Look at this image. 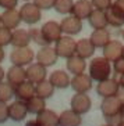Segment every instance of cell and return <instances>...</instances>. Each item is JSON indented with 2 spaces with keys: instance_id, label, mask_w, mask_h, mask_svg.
I'll use <instances>...</instances> for the list:
<instances>
[{
  "instance_id": "25",
  "label": "cell",
  "mask_w": 124,
  "mask_h": 126,
  "mask_svg": "<svg viewBox=\"0 0 124 126\" xmlns=\"http://www.w3.org/2000/svg\"><path fill=\"white\" fill-rule=\"evenodd\" d=\"M81 115L73 110H66L59 115V126H79Z\"/></svg>"
},
{
  "instance_id": "39",
  "label": "cell",
  "mask_w": 124,
  "mask_h": 126,
  "mask_svg": "<svg viewBox=\"0 0 124 126\" xmlns=\"http://www.w3.org/2000/svg\"><path fill=\"white\" fill-rule=\"evenodd\" d=\"M4 57H6V54H4V48L0 46V64L3 63V60H4Z\"/></svg>"
},
{
  "instance_id": "49",
  "label": "cell",
  "mask_w": 124,
  "mask_h": 126,
  "mask_svg": "<svg viewBox=\"0 0 124 126\" xmlns=\"http://www.w3.org/2000/svg\"><path fill=\"white\" fill-rule=\"evenodd\" d=\"M123 107H124V103H123ZM123 114H124V112H123Z\"/></svg>"
},
{
  "instance_id": "29",
  "label": "cell",
  "mask_w": 124,
  "mask_h": 126,
  "mask_svg": "<svg viewBox=\"0 0 124 126\" xmlns=\"http://www.w3.org/2000/svg\"><path fill=\"white\" fill-rule=\"evenodd\" d=\"M53 93H54V87H53V85L49 80H46V79L35 86V96L41 97V98H45V100L46 98H50V97L53 96Z\"/></svg>"
},
{
  "instance_id": "35",
  "label": "cell",
  "mask_w": 124,
  "mask_h": 126,
  "mask_svg": "<svg viewBox=\"0 0 124 126\" xmlns=\"http://www.w3.org/2000/svg\"><path fill=\"white\" fill-rule=\"evenodd\" d=\"M8 119V105L6 101H0V123H4Z\"/></svg>"
},
{
  "instance_id": "36",
  "label": "cell",
  "mask_w": 124,
  "mask_h": 126,
  "mask_svg": "<svg viewBox=\"0 0 124 126\" xmlns=\"http://www.w3.org/2000/svg\"><path fill=\"white\" fill-rule=\"evenodd\" d=\"M32 1L41 10H50V8H53V4H54V0H32Z\"/></svg>"
},
{
  "instance_id": "11",
  "label": "cell",
  "mask_w": 124,
  "mask_h": 126,
  "mask_svg": "<svg viewBox=\"0 0 124 126\" xmlns=\"http://www.w3.org/2000/svg\"><path fill=\"white\" fill-rule=\"evenodd\" d=\"M42 32L45 35L46 40L49 42V45L52 43H56L61 36H63V32H61V26L60 22H56V21H48L42 25Z\"/></svg>"
},
{
  "instance_id": "40",
  "label": "cell",
  "mask_w": 124,
  "mask_h": 126,
  "mask_svg": "<svg viewBox=\"0 0 124 126\" xmlns=\"http://www.w3.org/2000/svg\"><path fill=\"white\" fill-rule=\"evenodd\" d=\"M25 126H39V125H38L36 119H35V121H28V122L25 123Z\"/></svg>"
},
{
  "instance_id": "38",
  "label": "cell",
  "mask_w": 124,
  "mask_h": 126,
  "mask_svg": "<svg viewBox=\"0 0 124 126\" xmlns=\"http://www.w3.org/2000/svg\"><path fill=\"white\" fill-rule=\"evenodd\" d=\"M18 4V0H0V7L7 10V8H15Z\"/></svg>"
},
{
  "instance_id": "30",
  "label": "cell",
  "mask_w": 124,
  "mask_h": 126,
  "mask_svg": "<svg viewBox=\"0 0 124 126\" xmlns=\"http://www.w3.org/2000/svg\"><path fill=\"white\" fill-rule=\"evenodd\" d=\"M73 6H74V0H54L53 8L61 15H68L73 11Z\"/></svg>"
},
{
  "instance_id": "34",
  "label": "cell",
  "mask_w": 124,
  "mask_h": 126,
  "mask_svg": "<svg viewBox=\"0 0 124 126\" xmlns=\"http://www.w3.org/2000/svg\"><path fill=\"white\" fill-rule=\"evenodd\" d=\"M91 3H92V6H94V8H96V10H103V11H106L107 8L112 6L113 0H91Z\"/></svg>"
},
{
  "instance_id": "1",
  "label": "cell",
  "mask_w": 124,
  "mask_h": 126,
  "mask_svg": "<svg viewBox=\"0 0 124 126\" xmlns=\"http://www.w3.org/2000/svg\"><path fill=\"white\" fill-rule=\"evenodd\" d=\"M100 110H102V114L105 116V119L110 121V125L114 122H120V116L121 114L124 112V107H123V101L119 98L117 96H113V97H105L103 101L100 104Z\"/></svg>"
},
{
  "instance_id": "27",
  "label": "cell",
  "mask_w": 124,
  "mask_h": 126,
  "mask_svg": "<svg viewBox=\"0 0 124 126\" xmlns=\"http://www.w3.org/2000/svg\"><path fill=\"white\" fill-rule=\"evenodd\" d=\"M88 22L94 29H100L107 26V19H106V11L103 10H96L94 8L91 15L88 17Z\"/></svg>"
},
{
  "instance_id": "47",
  "label": "cell",
  "mask_w": 124,
  "mask_h": 126,
  "mask_svg": "<svg viewBox=\"0 0 124 126\" xmlns=\"http://www.w3.org/2000/svg\"><path fill=\"white\" fill-rule=\"evenodd\" d=\"M103 126H113V125H110V123H109V125H103Z\"/></svg>"
},
{
  "instance_id": "16",
  "label": "cell",
  "mask_w": 124,
  "mask_h": 126,
  "mask_svg": "<svg viewBox=\"0 0 124 126\" xmlns=\"http://www.w3.org/2000/svg\"><path fill=\"white\" fill-rule=\"evenodd\" d=\"M102 50H103V57L107 58L110 63H114L123 56V45L119 40H110Z\"/></svg>"
},
{
  "instance_id": "21",
  "label": "cell",
  "mask_w": 124,
  "mask_h": 126,
  "mask_svg": "<svg viewBox=\"0 0 124 126\" xmlns=\"http://www.w3.org/2000/svg\"><path fill=\"white\" fill-rule=\"evenodd\" d=\"M66 67H67V71L70 74L78 75V74H84L85 72V69H87V63H85V58L74 54V56L67 58Z\"/></svg>"
},
{
  "instance_id": "22",
  "label": "cell",
  "mask_w": 124,
  "mask_h": 126,
  "mask_svg": "<svg viewBox=\"0 0 124 126\" xmlns=\"http://www.w3.org/2000/svg\"><path fill=\"white\" fill-rule=\"evenodd\" d=\"M89 40L96 48H103L112 39H110L109 31L106 28H100V29H94V32L89 36Z\"/></svg>"
},
{
  "instance_id": "10",
  "label": "cell",
  "mask_w": 124,
  "mask_h": 126,
  "mask_svg": "<svg viewBox=\"0 0 124 126\" xmlns=\"http://www.w3.org/2000/svg\"><path fill=\"white\" fill-rule=\"evenodd\" d=\"M119 90H120V85L119 82L114 80V79H105V80L98 82L96 85V93H98L100 97H113L119 94Z\"/></svg>"
},
{
  "instance_id": "9",
  "label": "cell",
  "mask_w": 124,
  "mask_h": 126,
  "mask_svg": "<svg viewBox=\"0 0 124 126\" xmlns=\"http://www.w3.org/2000/svg\"><path fill=\"white\" fill-rule=\"evenodd\" d=\"M70 107L74 112L79 115L87 114L92 107V101L87 96V93H75V96H73L71 101H70Z\"/></svg>"
},
{
  "instance_id": "17",
  "label": "cell",
  "mask_w": 124,
  "mask_h": 126,
  "mask_svg": "<svg viewBox=\"0 0 124 126\" xmlns=\"http://www.w3.org/2000/svg\"><path fill=\"white\" fill-rule=\"evenodd\" d=\"M92 10H94V6L91 3V0H77L73 6L71 14L84 21V19H88Z\"/></svg>"
},
{
  "instance_id": "6",
  "label": "cell",
  "mask_w": 124,
  "mask_h": 126,
  "mask_svg": "<svg viewBox=\"0 0 124 126\" xmlns=\"http://www.w3.org/2000/svg\"><path fill=\"white\" fill-rule=\"evenodd\" d=\"M75 46H77V42H75L71 36H68V35L64 36L63 35V36L54 43V50H56L59 57L67 60L68 57H71L75 54Z\"/></svg>"
},
{
  "instance_id": "26",
  "label": "cell",
  "mask_w": 124,
  "mask_h": 126,
  "mask_svg": "<svg viewBox=\"0 0 124 126\" xmlns=\"http://www.w3.org/2000/svg\"><path fill=\"white\" fill-rule=\"evenodd\" d=\"M95 48L96 47L92 45V42L89 39H79L77 42V46H75V54L87 60V58H91V57L94 56Z\"/></svg>"
},
{
  "instance_id": "32",
  "label": "cell",
  "mask_w": 124,
  "mask_h": 126,
  "mask_svg": "<svg viewBox=\"0 0 124 126\" xmlns=\"http://www.w3.org/2000/svg\"><path fill=\"white\" fill-rule=\"evenodd\" d=\"M14 97V86L8 82H0V101H10Z\"/></svg>"
},
{
  "instance_id": "46",
  "label": "cell",
  "mask_w": 124,
  "mask_h": 126,
  "mask_svg": "<svg viewBox=\"0 0 124 126\" xmlns=\"http://www.w3.org/2000/svg\"><path fill=\"white\" fill-rule=\"evenodd\" d=\"M23 1H32V0H23Z\"/></svg>"
},
{
  "instance_id": "48",
  "label": "cell",
  "mask_w": 124,
  "mask_h": 126,
  "mask_svg": "<svg viewBox=\"0 0 124 126\" xmlns=\"http://www.w3.org/2000/svg\"><path fill=\"white\" fill-rule=\"evenodd\" d=\"M0 25H1V17H0Z\"/></svg>"
},
{
  "instance_id": "42",
  "label": "cell",
  "mask_w": 124,
  "mask_h": 126,
  "mask_svg": "<svg viewBox=\"0 0 124 126\" xmlns=\"http://www.w3.org/2000/svg\"><path fill=\"white\" fill-rule=\"evenodd\" d=\"M119 85H120V87H123V89H124V74L120 75V79H119Z\"/></svg>"
},
{
  "instance_id": "44",
  "label": "cell",
  "mask_w": 124,
  "mask_h": 126,
  "mask_svg": "<svg viewBox=\"0 0 124 126\" xmlns=\"http://www.w3.org/2000/svg\"><path fill=\"white\" fill-rule=\"evenodd\" d=\"M121 37H123V39H124V29L121 31Z\"/></svg>"
},
{
  "instance_id": "3",
  "label": "cell",
  "mask_w": 124,
  "mask_h": 126,
  "mask_svg": "<svg viewBox=\"0 0 124 126\" xmlns=\"http://www.w3.org/2000/svg\"><path fill=\"white\" fill-rule=\"evenodd\" d=\"M107 25L120 28L124 25V0H114L107 10H106Z\"/></svg>"
},
{
  "instance_id": "15",
  "label": "cell",
  "mask_w": 124,
  "mask_h": 126,
  "mask_svg": "<svg viewBox=\"0 0 124 126\" xmlns=\"http://www.w3.org/2000/svg\"><path fill=\"white\" fill-rule=\"evenodd\" d=\"M6 78H7L8 83L15 87L17 85L26 80V69L24 67H20V65H11L7 69Z\"/></svg>"
},
{
  "instance_id": "43",
  "label": "cell",
  "mask_w": 124,
  "mask_h": 126,
  "mask_svg": "<svg viewBox=\"0 0 124 126\" xmlns=\"http://www.w3.org/2000/svg\"><path fill=\"white\" fill-rule=\"evenodd\" d=\"M117 126H124V121H120V122L117 123Z\"/></svg>"
},
{
  "instance_id": "41",
  "label": "cell",
  "mask_w": 124,
  "mask_h": 126,
  "mask_svg": "<svg viewBox=\"0 0 124 126\" xmlns=\"http://www.w3.org/2000/svg\"><path fill=\"white\" fill-rule=\"evenodd\" d=\"M6 78V72H4V69L1 67H0V82H3V79Z\"/></svg>"
},
{
  "instance_id": "2",
  "label": "cell",
  "mask_w": 124,
  "mask_h": 126,
  "mask_svg": "<svg viewBox=\"0 0 124 126\" xmlns=\"http://www.w3.org/2000/svg\"><path fill=\"white\" fill-rule=\"evenodd\" d=\"M88 69H89V76L92 78V80H96V82H100V80L110 78V74H112L110 61L107 58H105V57L92 58Z\"/></svg>"
},
{
  "instance_id": "31",
  "label": "cell",
  "mask_w": 124,
  "mask_h": 126,
  "mask_svg": "<svg viewBox=\"0 0 124 126\" xmlns=\"http://www.w3.org/2000/svg\"><path fill=\"white\" fill-rule=\"evenodd\" d=\"M29 36H31V42L36 43L39 47L49 45V42L46 40V37H45V35H43V32H42L41 28H31L29 29Z\"/></svg>"
},
{
  "instance_id": "37",
  "label": "cell",
  "mask_w": 124,
  "mask_h": 126,
  "mask_svg": "<svg viewBox=\"0 0 124 126\" xmlns=\"http://www.w3.org/2000/svg\"><path fill=\"white\" fill-rule=\"evenodd\" d=\"M113 69L117 75H123L124 74V57H120L119 60L114 61V65H113Z\"/></svg>"
},
{
  "instance_id": "14",
  "label": "cell",
  "mask_w": 124,
  "mask_h": 126,
  "mask_svg": "<svg viewBox=\"0 0 124 126\" xmlns=\"http://www.w3.org/2000/svg\"><path fill=\"white\" fill-rule=\"evenodd\" d=\"M46 67L41 65L39 63H32L26 68V80H29L31 83L38 85L46 79Z\"/></svg>"
},
{
  "instance_id": "19",
  "label": "cell",
  "mask_w": 124,
  "mask_h": 126,
  "mask_svg": "<svg viewBox=\"0 0 124 126\" xmlns=\"http://www.w3.org/2000/svg\"><path fill=\"white\" fill-rule=\"evenodd\" d=\"M49 82L53 85L54 89H66L70 86V82H71V78L68 76V74L63 69H56L53 71L49 76Z\"/></svg>"
},
{
  "instance_id": "12",
  "label": "cell",
  "mask_w": 124,
  "mask_h": 126,
  "mask_svg": "<svg viewBox=\"0 0 124 126\" xmlns=\"http://www.w3.org/2000/svg\"><path fill=\"white\" fill-rule=\"evenodd\" d=\"M0 17H1V25L11 31L17 29L20 24L23 22L21 15H20V10H17V8H7L0 14Z\"/></svg>"
},
{
  "instance_id": "4",
  "label": "cell",
  "mask_w": 124,
  "mask_h": 126,
  "mask_svg": "<svg viewBox=\"0 0 124 126\" xmlns=\"http://www.w3.org/2000/svg\"><path fill=\"white\" fill-rule=\"evenodd\" d=\"M35 60L34 50L26 46V47H14L10 53V61L13 65H20V67H28Z\"/></svg>"
},
{
  "instance_id": "13",
  "label": "cell",
  "mask_w": 124,
  "mask_h": 126,
  "mask_svg": "<svg viewBox=\"0 0 124 126\" xmlns=\"http://www.w3.org/2000/svg\"><path fill=\"white\" fill-rule=\"evenodd\" d=\"M70 86L73 87V90L75 93H88L92 89V78L85 72L74 75L71 82H70Z\"/></svg>"
},
{
  "instance_id": "45",
  "label": "cell",
  "mask_w": 124,
  "mask_h": 126,
  "mask_svg": "<svg viewBox=\"0 0 124 126\" xmlns=\"http://www.w3.org/2000/svg\"><path fill=\"white\" fill-rule=\"evenodd\" d=\"M121 57H124V45H123V56H121Z\"/></svg>"
},
{
  "instance_id": "8",
  "label": "cell",
  "mask_w": 124,
  "mask_h": 126,
  "mask_svg": "<svg viewBox=\"0 0 124 126\" xmlns=\"http://www.w3.org/2000/svg\"><path fill=\"white\" fill-rule=\"evenodd\" d=\"M60 26H61V32L64 35L74 36V35H78L82 31V19L77 18L73 14H68L66 18L61 19Z\"/></svg>"
},
{
  "instance_id": "33",
  "label": "cell",
  "mask_w": 124,
  "mask_h": 126,
  "mask_svg": "<svg viewBox=\"0 0 124 126\" xmlns=\"http://www.w3.org/2000/svg\"><path fill=\"white\" fill-rule=\"evenodd\" d=\"M11 36H13L11 29H8L6 26L0 25V46H1V47L11 45Z\"/></svg>"
},
{
  "instance_id": "28",
  "label": "cell",
  "mask_w": 124,
  "mask_h": 126,
  "mask_svg": "<svg viewBox=\"0 0 124 126\" xmlns=\"http://www.w3.org/2000/svg\"><path fill=\"white\" fill-rule=\"evenodd\" d=\"M25 104H26L28 112H29V114H34V115H38L39 112H42L46 108L45 98H41V97H38V96L31 97L29 100L25 101Z\"/></svg>"
},
{
  "instance_id": "5",
  "label": "cell",
  "mask_w": 124,
  "mask_h": 126,
  "mask_svg": "<svg viewBox=\"0 0 124 126\" xmlns=\"http://www.w3.org/2000/svg\"><path fill=\"white\" fill-rule=\"evenodd\" d=\"M21 21L28 25H35L42 18V10L38 7L34 1H25L20 8Z\"/></svg>"
},
{
  "instance_id": "7",
  "label": "cell",
  "mask_w": 124,
  "mask_h": 126,
  "mask_svg": "<svg viewBox=\"0 0 124 126\" xmlns=\"http://www.w3.org/2000/svg\"><path fill=\"white\" fill-rule=\"evenodd\" d=\"M35 58H36V63H39L41 65L48 68V67H52V65H54L57 63L59 56H57L54 47L48 45V46H42L39 48V51L35 54Z\"/></svg>"
},
{
  "instance_id": "23",
  "label": "cell",
  "mask_w": 124,
  "mask_h": 126,
  "mask_svg": "<svg viewBox=\"0 0 124 126\" xmlns=\"http://www.w3.org/2000/svg\"><path fill=\"white\" fill-rule=\"evenodd\" d=\"M31 43V36L29 31L26 29H13V36H11V46L13 47H26Z\"/></svg>"
},
{
  "instance_id": "24",
  "label": "cell",
  "mask_w": 124,
  "mask_h": 126,
  "mask_svg": "<svg viewBox=\"0 0 124 126\" xmlns=\"http://www.w3.org/2000/svg\"><path fill=\"white\" fill-rule=\"evenodd\" d=\"M36 122L39 126H59V115L54 111L45 108L36 115Z\"/></svg>"
},
{
  "instance_id": "20",
  "label": "cell",
  "mask_w": 124,
  "mask_h": 126,
  "mask_svg": "<svg viewBox=\"0 0 124 126\" xmlns=\"http://www.w3.org/2000/svg\"><path fill=\"white\" fill-rule=\"evenodd\" d=\"M14 96L17 97V100L26 101L31 97L35 96V86L34 83H31L29 80H25L23 83H20L14 87Z\"/></svg>"
},
{
  "instance_id": "18",
  "label": "cell",
  "mask_w": 124,
  "mask_h": 126,
  "mask_svg": "<svg viewBox=\"0 0 124 126\" xmlns=\"http://www.w3.org/2000/svg\"><path fill=\"white\" fill-rule=\"evenodd\" d=\"M26 114H28V110H26L25 101L17 100V101H14V103H11L8 105V118L15 121V122L23 121L26 116Z\"/></svg>"
}]
</instances>
